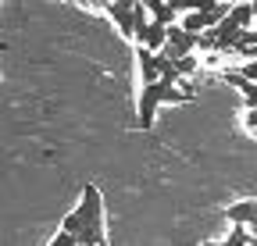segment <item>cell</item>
I'll use <instances>...</instances> for the list:
<instances>
[{"label":"cell","mask_w":257,"mask_h":246,"mask_svg":"<svg viewBox=\"0 0 257 246\" xmlns=\"http://www.w3.org/2000/svg\"><path fill=\"white\" fill-rule=\"evenodd\" d=\"M61 232L75 235L86 246H104V200H100V189H96V186L82 189L79 207L61 221Z\"/></svg>","instance_id":"1"},{"label":"cell","mask_w":257,"mask_h":246,"mask_svg":"<svg viewBox=\"0 0 257 246\" xmlns=\"http://www.w3.org/2000/svg\"><path fill=\"white\" fill-rule=\"evenodd\" d=\"M111 18H114V25H118V33L125 36V40H136V33L150 22V15H147V8L143 4H136V0H125V4H107L104 8Z\"/></svg>","instance_id":"2"},{"label":"cell","mask_w":257,"mask_h":246,"mask_svg":"<svg viewBox=\"0 0 257 246\" xmlns=\"http://www.w3.org/2000/svg\"><path fill=\"white\" fill-rule=\"evenodd\" d=\"M161 104H165V86H161V82L140 89V125H143V129L154 125V118H157V107H161Z\"/></svg>","instance_id":"3"},{"label":"cell","mask_w":257,"mask_h":246,"mask_svg":"<svg viewBox=\"0 0 257 246\" xmlns=\"http://www.w3.org/2000/svg\"><path fill=\"white\" fill-rule=\"evenodd\" d=\"M136 57H140V75H143V86L161 82V75H165V65H168V61L161 57V54H154V50H143V47H136Z\"/></svg>","instance_id":"4"},{"label":"cell","mask_w":257,"mask_h":246,"mask_svg":"<svg viewBox=\"0 0 257 246\" xmlns=\"http://www.w3.org/2000/svg\"><path fill=\"white\" fill-rule=\"evenodd\" d=\"M136 47H143V50H154V54H161V50H165L168 47V29L165 25H157L154 18L140 29V33H136Z\"/></svg>","instance_id":"5"},{"label":"cell","mask_w":257,"mask_h":246,"mask_svg":"<svg viewBox=\"0 0 257 246\" xmlns=\"http://www.w3.org/2000/svg\"><path fill=\"white\" fill-rule=\"evenodd\" d=\"M229 221L236 228H246V225H257V200H239L229 207Z\"/></svg>","instance_id":"6"},{"label":"cell","mask_w":257,"mask_h":246,"mask_svg":"<svg viewBox=\"0 0 257 246\" xmlns=\"http://www.w3.org/2000/svg\"><path fill=\"white\" fill-rule=\"evenodd\" d=\"M168 47H172V50H179V54H193V50L200 47V36L186 33L182 25H172V29H168Z\"/></svg>","instance_id":"7"},{"label":"cell","mask_w":257,"mask_h":246,"mask_svg":"<svg viewBox=\"0 0 257 246\" xmlns=\"http://www.w3.org/2000/svg\"><path fill=\"white\" fill-rule=\"evenodd\" d=\"M143 8H147V15H150L157 25H165V29H172L175 15H182L175 4H157V0H143Z\"/></svg>","instance_id":"8"},{"label":"cell","mask_w":257,"mask_h":246,"mask_svg":"<svg viewBox=\"0 0 257 246\" xmlns=\"http://www.w3.org/2000/svg\"><path fill=\"white\" fill-rule=\"evenodd\" d=\"M207 246H257V239H253V235H246L243 228H232V232H229V239H221V242H207Z\"/></svg>","instance_id":"9"},{"label":"cell","mask_w":257,"mask_h":246,"mask_svg":"<svg viewBox=\"0 0 257 246\" xmlns=\"http://www.w3.org/2000/svg\"><path fill=\"white\" fill-rule=\"evenodd\" d=\"M50 246H79V239H75V235H68V232H57V235L50 239Z\"/></svg>","instance_id":"10"},{"label":"cell","mask_w":257,"mask_h":246,"mask_svg":"<svg viewBox=\"0 0 257 246\" xmlns=\"http://www.w3.org/2000/svg\"><path fill=\"white\" fill-rule=\"evenodd\" d=\"M239 72H243V75H246L250 82H257V57H253V61H246V65H243Z\"/></svg>","instance_id":"11"},{"label":"cell","mask_w":257,"mask_h":246,"mask_svg":"<svg viewBox=\"0 0 257 246\" xmlns=\"http://www.w3.org/2000/svg\"><path fill=\"white\" fill-rule=\"evenodd\" d=\"M246 129L257 132V111H246Z\"/></svg>","instance_id":"12"}]
</instances>
